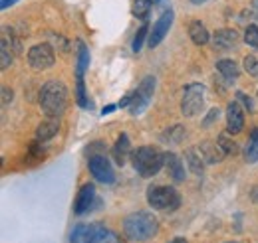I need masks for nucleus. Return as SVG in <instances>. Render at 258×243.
<instances>
[{"instance_id":"f257e3e1","label":"nucleus","mask_w":258,"mask_h":243,"mask_svg":"<svg viewBox=\"0 0 258 243\" xmlns=\"http://www.w3.org/2000/svg\"><path fill=\"white\" fill-rule=\"evenodd\" d=\"M157 229H159V221L149 212L129 213L123 219V233L131 241H147V239L155 237Z\"/></svg>"},{"instance_id":"f03ea898","label":"nucleus","mask_w":258,"mask_h":243,"mask_svg":"<svg viewBox=\"0 0 258 243\" xmlns=\"http://www.w3.org/2000/svg\"><path fill=\"white\" fill-rule=\"evenodd\" d=\"M40 107L48 117H60L64 115L68 107V87L62 81H48L40 89Z\"/></svg>"},{"instance_id":"7ed1b4c3","label":"nucleus","mask_w":258,"mask_h":243,"mask_svg":"<svg viewBox=\"0 0 258 243\" xmlns=\"http://www.w3.org/2000/svg\"><path fill=\"white\" fill-rule=\"evenodd\" d=\"M131 162L139 176L151 178L165 166V152L155 147H139L131 152Z\"/></svg>"},{"instance_id":"20e7f679","label":"nucleus","mask_w":258,"mask_h":243,"mask_svg":"<svg viewBox=\"0 0 258 243\" xmlns=\"http://www.w3.org/2000/svg\"><path fill=\"white\" fill-rule=\"evenodd\" d=\"M147 202L149 206H153L155 210H163V212H173L181 206V196L175 188L171 186H149L147 188Z\"/></svg>"},{"instance_id":"39448f33","label":"nucleus","mask_w":258,"mask_h":243,"mask_svg":"<svg viewBox=\"0 0 258 243\" xmlns=\"http://www.w3.org/2000/svg\"><path fill=\"white\" fill-rule=\"evenodd\" d=\"M205 103V87L201 83H191L185 87L183 99H181V113L185 117H195L201 113Z\"/></svg>"},{"instance_id":"423d86ee","label":"nucleus","mask_w":258,"mask_h":243,"mask_svg":"<svg viewBox=\"0 0 258 243\" xmlns=\"http://www.w3.org/2000/svg\"><path fill=\"white\" fill-rule=\"evenodd\" d=\"M153 91H155V77L147 75V77L141 81V85L137 87V91L133 93V99H131V105H129V113H131L133 117L141 115V113L149 107V103H151V99H153Z\"/></svg>"},{"instance_id":"0eeeda50","label":"nucleus","mask_w":258,"mask_h":243,"mask_svg":"<svg viewBox=\"0 0 258 243\" xmlns=\"http://www.w3.org/2000/svg\"><path fill=\"white\" fill-rule=\"evenodd\" d=\"M54 61H56V56H54V50L50 44H36L28 52V63L34 71L50 69L54 65Z\"/></svg>"},{"instance_id":"6e6552de","label":"nucleus","mask_w":258,"mask_h":243,"mask_svg":"<svg viewBox=\"0 0 258 243\" xmlns=\"http://www.w3.org/2000/svg\"><path fill=\"white\" fill-rule=\"evenodd\" d=\"M88 166H90V172L94 174V178H96L97 182H101V184L115 182L113 166H111V162H109L103 154H94V156H90Z\"/></svg>"},{"instance_id":"1a4fd4ad","label":"nucleus","mask_w":258,"mask_h":243,"mask_svg":"<svg viewBox=\"0 0 258 243\" xmlns=\"http://www.w3.org/2000/svg\"><path fill=\"white\" fill-rule=\"evenodd\" d=\"M173 18H175L173 10H165L161 16H159V20L155 22L153 32H151V36H149V48H151V50H153V48H157V46L163 42V38L167 36L169 28L173 26Z\"/></svg>"},{"instance_id":"9d476101","label":"nucleus","mask_w":258,"mask_h":243,"mask_svg":"<svg viewBox=\"0 0 258 243\" xmlns=\"http://www.w3.org/2000/svg\"><path fill=\"white\" fill-rule=\"evenodd\" d=\"M226 125L230 135H238L244 129V111L236 101H230L226 107Z\"/></svg>"},{"instance_id":"9b49d317","label":"nucleus","mask_w":258,"mask_h":243,"mask_svg":"<svg viewBox=\"0 0 258 243\" xmlns=\"http://www.w3.org/2000/svg\"><path fill=\"white\" fill-rule=\"evenodd\" d=\"M94 202H96V188H94V184H84L80 188V192H78V198H76V204H74V212L78 213V215L90 212Z\"/></svg>"},{"instance_id":"f8f14e48","label":"nucleus","mask_w":258,"mask_h":243,"mask_svg":"<svg viewBox=\"0 0 258 243\" xmlns=\"http://www.w3.org/2000/svg\"><path fill=\"white\" fill-rule=\"evenodd\" d=\"M165 168H167L169 176L175 182H183L185 180V164L175 152H165Z\"/></svg>"},{"instance_id":"ddd939ff","label":"nucleus","mask_w":258,"mask_h":243,"mask_svg":"<svg viewBox=\"0 0 258 243\" xmlns=\"http://www.w3.org/2000/svg\"><path fill=\"white\" fill-rule=\"evenodd\" d=\"M238 44V32L232 30V28H223V30H217L213 36V46L219 48V50H230Z\"/></svg>"},{"instance_id":"4468645a","label":"nucleus","mask_w":258,"mask_h":243,"mask_svg":"<svg viewBox=\"0 0 258 243\" xmlns=\"http://www.w3.org/2000/svg\"><path fill=\"white\" fill-rule=\"evenodd\" d=\"M60 131V121L58 117H48V121L40 123V127L36 129V141L40 143H46L50 139H54Z\"/></svg>"},{"instance_id":"2eb2a0df","label":"nucleus","mask_w":258,"mask_h":243,"mask_svg":"<svg viewBox=\"0 0 258 243\" xmlns=\"http://www.w3.org/2000/svg\"><path fill=\"white\" fill-rule=\"evenodd\" d=\"M201 152H203V158H205V162L207 164H215V162H221L223 158H225L226 154L223 151V147L219 145V143H211V141H205V143H201Z\"/></svg>"},{"instance_id":"dca6fc26","label":"nucleus","mask_w":258,"mask_h":243,"mask_svg":"<svg viewBox=\"0 0 258 243\" xmlns=\"http://www.w3.org/2000/svg\"><path fill=\"white\" fill-rule=\"evenodd\" d=\"M185 160H187V166H189V170L197 174V176H201L203 174V170H205V158H203V152L199 147H191V149H187L185 152Z\"/></svg>"},{"instance_id":"f3484780","label":"nucleus","mask_w":258,"mask_h":243,"mask_svg":"<svg viewBox=\"0 0 258 243\" xmlns=\"http://www.w3.org/2000/svg\"><path fill=\"white\" fill-rule=\"evenodd\" d=\"M127 156H131V143H129L127 135L121 133L119 139H117V143H115V147H113V158H115L117 164L123 166L125 160H127Z\"/></svg>"},{"instance_id":"a211bd4d","label":"nucleus","mask_w":258,"mask_h":243,"mask_svg":"<svg viewBox=\"0 0 258 243\" xmlns=\"http://www.w3.org/2000/svg\"><path fill=\"white\" fill-rule=\"evenodd\" d=\"M94 233H96V225L80 223V225L74 227V231H72V235H70V241L72 243H92Z\"/></svg>"},{"instance_id":"6ab92c4d","label":"nucleus","mask_w":258,"mask_h":243,"mask_svg":"<svg viewBox=\"0 0 258 243\" xmlns=\"http://www.w3.org/2000/svg\"><path fill=\"white\" fill-rule=\"evenodd\" d=\"M189 36H191V40H193V44L197 46H205V44H209V32L205 28V24L201 22V20H193V22H189Z\"/></svg>"},{"instance_id":"aec40b11","label":"nucleus","mask_w":258,"mask_h":243,"mask_svg":"<svg viewBox=\"0 0 258 243\" xmlns=\"http://www.w3.org/2000/svg\"><path fill=\"white\" fill-rule=\"evenodd\" d=\"M244 160L250 162V164L258 162V127L248 137V143H246V149H244Z\"/></svg>"},{"instance_id":"412c9836","label":"nucleus","mask_w":258,"mask_h":243,"mask_svg":"<svg viewBox=\"0 0 258 243\" xmlns=\"http://www.w3.org/2000/svg\"><path fill=\"white\" fill-rule=\"evenodd\" d=\"M217 69L221 71V75L228 79V81H234L236 77H238V73H240V69H238V65L234 63L232 60H221L217 61Z\"/></svg>"},{"instance_id":"4be33fe9","label":"nucleus","mask_w":258,"mask_h":243,"mask_svg":"<svg viewBox=\"0 0 258 243\" xmlns=\"http://www.w3.org/2000/svg\"><path fill=\"white\" fill-rule=\"evenodd\" d=\"M92 243H121V239L111 229H107L103 225H96V233H94Z\"/></svg>"},{"instance_id":"5701e85b","label":"nucleus","mask_w":258,"mask_h":243,"mask_svg":"<svg viewBox=\"0 0 258 243\" xmlns=\"http://www.w3.org/2000/svg\"><path fill=\"white\" fill-rule=\"evenodd\" d=\"M151 4H153V0H133V8H131L133 16H135V18H141V20H145V18L149 16Z\"/></svg>"},{"instance_id":"b1692460","label":"nucleus","mask_w":258,"mask_h":243,"mask_svg":"<svg viewBox=\"0 0 258 243\" xmlns=\"http://www.w3.org/2000/svg\"><path fill=\"white\" fill-rule=\"evenodd\" d=\"M88 63H90V52H88V48L80 42V50H78V67H76L78 77H84V71H86Z\"/></svg>"},{"instance_id":"393cba45","label":"nucleus","mask_w":258,"mask_h":243,"mask_svg":"<svg viewBox=\"0 0 258 243\" xmlns=\"http://www.w3.org/2000/svg\"><path fill=\"white\" fill-rule=\"evenodd\" d=\"M183 137H185V129H183L181 125L171 127V129H169V131L163 135V139H165V141H169V143H173V145L181 143V141H183Z\"/></svg>"},{"instance_id":"a878e982","label":"nucleus","mask_w":258,"mask_h":243,"mask_svg":"<svg viewBox=\"0 0 258 243\" xmlns=\"http://www.w3.org/2000/svg\"><path fill=\"white\" fill-rule=\"evenodd\" d=\"M219 145L223 147L225 154H236V152H238V145L228 137V133H223V135L219 137Z\"/></svg>"},{"instance_id":"bb28decb","label":"nucleus","mask_w":258,"mask_h":243,"mask_svg":"<svg viewBox=\"0 0 258 243\" xmlns=\"http://www.w3.org/2000/svg\"><path fill=\"white\" fill-rule=\"evenodd\" d=\"M244 42H246L250 48L258 50V26L256 24L246 26V30H244Z\"/></svg>"},{"instance_id":"cd10ccee","label":"nucleus","mask_w":258,"mask_h":243,"mask_svg":"<svg viewBox=\"0 0 258 243\" xmlns=\"http://www.w3.org/2000/svg\"><path fill=\"white\" fill-rule=\"evenodd\" d=\"M76 99L80 103V107H92V103L86 99V89H84V77H78V85H76Z\"/></svg>"},{"instance_id":"c85d7f7f","label":"nucleus","mask_w":258,"mask_h":243,"mask_svg":"<svg viewBox=\"0 0 258 243\" xmlns=\"http://www.w3.org/2000/svg\"><path fill=\"white\" fill-rule=\"evenodd\" d=\"M12 61V54H10V46H6L2 42V48H0V69H6Z\"/></svg>"},{"instance_id":"c756f323","label":"nucleus","mask_w":258,"mask_h":243,"mask_svg":"<svg viewBox=\"0 0 258 243\" xmlns=\"http://www.w3.org/2000/svg\"><path fill=\"white\" fill-rule=\"evenodd\" d=\"M145 34H147V24H143L139 30H137V34H135V38H133V52H139L141 50V46H143V40H145Z\"/></svg>"},{"instance_id":"7c9ffc66","label":"nucleus","mask_w":258,"mask_h":243,"mask_svg":"<svg viewBox=\"0 0 258 243\" xmlns=\"http://www.w3.org/2000/svg\"><path fill=\"white\" fill-rule=\"evenodd\" d=\"M244 69H246L250 75H258V60L254 56H246V58H244Z\"/></svg>"},{"instance_id":"2f4dec72","label":"nucleus","mask_w":258,"mask_h":243,"mask_svg":"<svg viewBox=\"0 0 258 243\" xmlns=\"http://www.w3.org/2000/svg\"><path fill=\"white\" fill-rule=\"evenodd\" d=\"M219 115H221V111H219V109H211V113L207 115V119L203 121V125H205V127H211V123L217 121V119H219Z\"/></svg>"},{"instance_id":"473e14b6","label":"nucleus","mask_w":258,"mask_h":243,"mask_svg":"<svg viewBox=\"0 0 258 243\" xmlns=\"http://www.w3.org/2000/svg\"><path fill=\"white\" fill-rule=\"evenodd\" d=\"M236 95H238V99H240V101H242V103H244V105H246V107H248V111H254V103H252V101H250V99H248V97H246V95H244V93H236Z\"/></svg>"},{"instance_id":"72a5a7b5","label":"nucleus","mask_w":258,"mask_h":243,"mask_svg":"<svg viewBox=\"0 0 258 243\" xmlns=\"http://www.w3.org/2000/svg\"><path fill=\"white\" fill-rule=\"evenodd\" d=\"M8 101H12V89L4 87V89H2V105L6 107V105H8Z\"/></svg>"},{"instance_id":"f704fd0d","label":"nucleus","mask_w":258,"mask_h":243,"mask_svg":"<svg viewBox=\"0 0 258 243\" xmlns=\"http://www.w3.org/2000/svg\"><path fill=\"white\" fill-rule=\"evenodd\" d=\"M250 14L258 20V0H252V6H250Z\"/></svg>"},{"instance_id":"c9c22d12","label":"nucleus","mask_w":258,"mask_h":243,"mask_svg":"<svg viewBox=\"0 0 258 243\" xmlns=\"http://www.w3.org/2000/svg\"><path fill=\"white\" fill-rule=\"evenodd\" d=\"M12 4H16V0H2V2H0V8H2V10H6V8H8V6H12Z\"/></svg>"},{"instance_id":"e433bc0d","label":"nucleus","mask_w":258,"mask_h":243,"mask_svg":"<svg viewBox=\"0 0 258 243\" xmlns=\"http://www.w3.org/2000/svg\"><path fill=\"white\" fill-rule=\"evenodd\" d=\"M113 109H115V105H107V107H105V109H103L101 113H103V115H109V113H111Z\"/></svg>"},{"instance_id":"4c0bfd02","label":"nucleus","mask_w":258,"mask_h":243,"mask_svg":"<svg viewBox=\"0 0 258 243\" xmlns=\"http://www.w3.org/2000/svg\"><path fill=\"white\" fill-rule=\"evenodd\" d=\"M169 243H189V241H187L185 237H173V239H171Z\"/></svg>"},{"instance_id":"58836bf2","label":"nucleus","mask_w":258,"mask_h":243,"mask_svg":"<svg viewBox=\"0 0 258 243\" xmlns=\"http://www.w3.org/2000/svg\"><path fill=\"white\" fill-rule=\"evenodd\" d=\"M250 196H252V200H254V202H258V186L252 190V194H250Z\"/></svg>"},{"instance_id":"ea45409f","label":"nucleus","mask_w":258,"mask_h":243,"mask_svg":"<svg viewBox=\"0 0 258 243\" xmlns=\"http://www.w3.org/2000/svg\"><path fill=\"white\" fill-rule=\"evenodd\" d=\"M191 2H193V4H205L207 0H191Z\"/></svg>"},{"instance_id":"a19ab883","label":"nucleus","mask_w":258,"mask_h":243,"mask_svg":"<svg viewBox=\"0 0 258 243\" xmlns=\"http://www.w3.org/2000/svg\"><path fill=\"white\" fill-rule=\"evenodd\" d=\"M226 243H236V241H226Z\"/></svg>"}]
</instances>
